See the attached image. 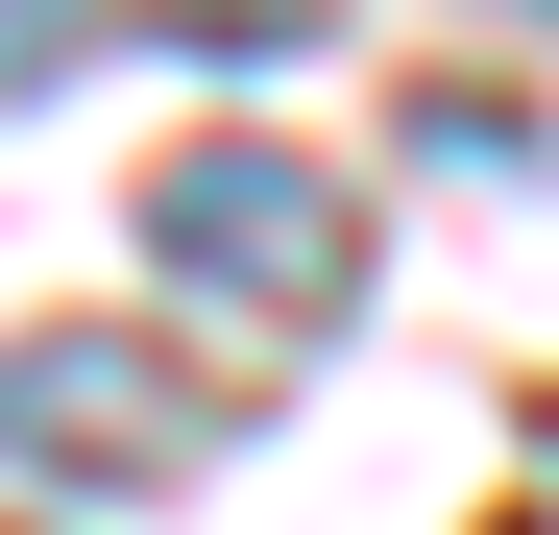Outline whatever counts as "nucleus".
I'll use <instances>...</instances> for the list:
<instances>
[{"instance_id":"obj_4","label":"nucleus","mask_w":559,"mask_h":535,"mask_svg":"<svg viewBox=\"0 0 559 535\" xmlns=\"http://www.w3.org/2000/svg\"><path fill=\"white\" fill-rule=\"evenodd\" d=\"M73 25H98V0H0V98H25V73H73Z\"/></svg>"},{"instance_id":"obj_3","label":"nucleus","mask_w":559,"mask_h":535,"mask_svg":"<svg viewBox=\"0 0 559 535\" xmlns=\"http://www.w3.org/2000/svg\"><path fill=\"white\" fill-rule=\"evenodd\" d=\"M146 25H170V49H317L341 0H146Z\"/></svg>"},{"instance_id":"obj_5","label":"nucleus","mask_w":559,"mask_h":535,"mask_svg":"<svg viewBox=\"0 0 559 535\" xmlns=\"http://www.w3.org/2000/svg\"><path fill=\"white\" fill-rule=\"evenodd\" d=\"M511 25H559V0H511Z\"/></svg>"},{"instance_id":"obj_1","label":"nucleus","mask_w":559,"mask_h":535,"mask_svg":"<svg viewBox=\"0 0 559 535\" xmlns=\"http://www.w3.org/2000/svg\"><path fill=\"white\" fill-rule=\"evenodd\" d=\"M146 268L219 293L243 341H317V317L365 293V195H341L317 146H170V170H146Z\"/></svg>"},{"instance_id":"obj_2","label":"nucleus","mask_w":559,"mask_h":535,"mask_svg":"<svg viewBox=\"0 0 559 535\" xmlns=\"http://www.w3.org/2000/svg\"><path fill=\"white\" fill-rule=\"evenodd\" d=\"M195 438H219V414L170 390L122 317H49V341H0V463H49V487H170Z\"/></svg>"}]
</instances>
